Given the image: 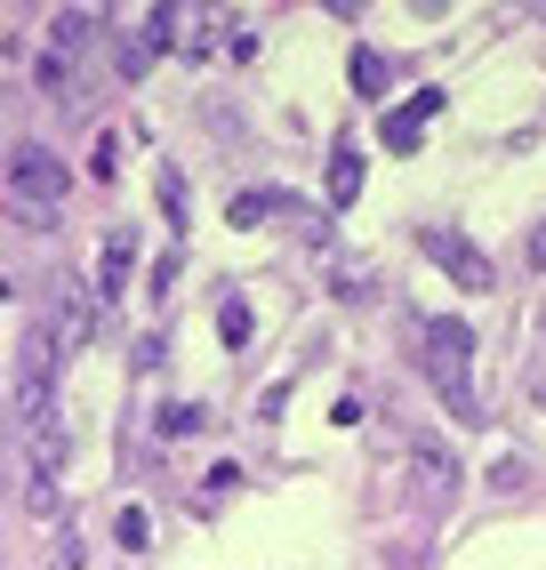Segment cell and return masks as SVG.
Here are the masks:
<instances>
[{
	"mask_svg": "<svg viewBox=\"0 0 546 570\" xmlns=\"http://www.w3.org/2000/svg\"><path fill=\"white\" fill-rule=\"evenodd\" d=\"M418 370L435 377V394L450 417H475V330L466 322H418Z\"/></svg>",
	"mask_w": 546,
	"mask_h": 570,
	"instance_id": "obj_1",
	"label": "cell"
},
{
	"mask_svg": "<svg viewBox=\"0 0 546 570\" xmlns=\"http://www.w3.org/2000/svg\"><path fill=\"white\" fill-rule=\"evenodd\" d=\"M0 194H9L25 217H49V209L72 194V169L49 154V145H17V154H9V169H0Z\"/></svg>",
	"mask_w": 546,
	"mask_h": 570,
	"instance_id": "obj_2",
	"label": "cell"
},
{
	"mask_svg": "<svg viewBox=\"0 0 546 570\" xmlns=\"http://www.w3.org/2000/svg\"><path fill=\"white\" fill-rule=\"evenodd\" d=\"M418 249L435 257V265H442V274H450L458 289H490V282H498V265H490L475 242H466L458 225H418Z\"/></svg>",
	"mask_w": 546,
	"mask_h": 570,
	"instance_id": "obj_3",
	"label": "cell"
},
{
	"mask_svg": "<svg viewBox=\"0 0 546 570\" xmlns=\"http://www.w3.org/2000/svg\"><path fill=\"white\" fill-rule=\"evenodd\" d=\"M89 330H97L89 289H81V282H49V354H57V362H65V354H81V346H89Z\"/></svg>",
	"mask_w": 546,
	"mask_h": 570,
	"instance_id": "obj_4",
	"label": "cell"
},
{
	"mask_svg": "<svg viewBox=\"0 0 546 570\" xmlns=\"http://www.w3.org/2000/svg\"><path fill=\"white\" fill-rule=\"evenodd\" d=\"M435 112H442V89H418L410 105H394V112L378 121V145H386V154H418V137H426Z\"/></svg>",
	"mask_w": 546,
	"mask_h": 570,
	"instance_id": "obj_5",
	"label": "cell"
},
{
	"mask_svg": "<svg viewBox=\"0 0 546 570\" xmlns=\"http://www.w3.org/2000/svg\"><path fill=\"white\" fill-rule=\"evenodd\" d=\"M129 265H137V234H113L97 257V297H121L129 289Z\"/></svg>",
	"mask_w": 546,
	"mask_h": 570,
	"instance_id": "obj_6",
	"label": "cell"
},
{
	"mask_svg": "<svg viewBox=\"0 0 546 570\" xmlns=\"http://www.w3.org/2000/svg\"><path fill=\"white\" fill-rule=\"evenodd\" d=\"M418 474H426V499H435V507L458 490V459H450L442 442H418Z\"/></svg>",
	"mask_w": 546,
	"mask_h": 570,
	"instance_id": "obj_7",
	"label": "cell"
},
{
	"mask_svg": "<svg viewBox=\"0 0 546 570\" xmlns=\"http://www.w3.org/2000/svg\"><path fill=\"white\" fill-rule=\"evenodd\" d=\"M282 209H290V194H273V185H257V194H233V202H225L233 225H265V217H282Z\"/></svg>",
	"mask_w": 546,
	"mask_h": 570,
	"instance_id": "obj_8",
	"label": "cell"
},
{
	"mask_svg": "<svg viewBox=\"0 0 546 570\" xmlns=\"http://www.w3.org/2000/svg\"><path fill=\"white\" fill-rule=\"evenodd\" d=\"M65 426H57V417H49V426H32V466H41V482H57V466H65Z\"/></svg>",
	"mask_w": 546,
	"mask_h": 570,
	"instance_id": "obj_9",
	"label": "cell"
},
{
	"mask_svg": "<svg viewBox=\"0 0 546 570\" xmlns=\"http://www.w3.org/2000/svg\"><path fill=\"white\" fill-rule=\"evenodd\" d=\"M354 194H362V154L338 145V154H330V202H354Z\"/></svg>",
	"mask_w": 546,
	"mask_h": 570,
	"instance_id": "obj_10",
	"label": "cell"
},
{
	"mask_svg": "<svg viewBox=\"0 0 546 570\" xmlns=\"http://www.w3.org/2000/svg\"><path fill=\"white\" fill-rule=\"evenodd\" d=\"M217 330H225V346H233V354H242V346H250V337H257V314L242 306V297H225V306H217Z\"/></svg>",
	"mask_w": 546,
	"mask_h": 570,
	"instance_id": "obj_11",
	"label": "cell"
},
{
	"mask_svg": "<svg viewBox=\"0 0 546 570\" xmlns=\"http://www.w3.org/2000/svg\"><path fill=\"white\" fill-rule=\"evenodd\" d=\"M386 81H394V65H386L378 49H354V89L362 97H386Z\"/></svg>",
	"mask_w": 546,
	"mask_h": 570,
	"instance_id": "obj_12",
	"label": "cell"
},
{
	"mask_svg": "<svg viewBox=\"0 0 546 570\" xmlns=\"http://www.w3.org/2000/svg\"><path fill=\"white\" fill-rule=\"evenodd\" d=\"M89 169H97V177H121V137H113V129H97V154H89Z\"/></svg>",
	"mask_w": 546,
	"mask_h": 570,
	"instance_id": "obj_13",
	"label": "cell"
},
{
	"mask_svg": "<svg viewBox=\"0 0 546 570\" xmlns=\"http://www.w3.org/2000/svg\"><path fill=\"white\" fill-rule=\"evenodd\" d=\"M202 426H209V410H193V402L185 410H162V434H202Z\"/></svg>",
	"mask_w": 546,
	"mask_h": 570,
	"instance_id": "obj_14",
	"label": "cell"
},
{
	"mask_svg": "<svg viewBox=\"0 0 546 570\" xmlns=\"http://www.w3.org/2000/svg\"><path fill=\"white\" fill-rule=\"evenodd\" d=\"M225 57H242V65L257 57V32H250V24H233V17H225Z\"/></svg>",
	"mask_w": 546,
	"mask_h": 570,
	"instance_id": "obj_15",
	"label": "cell"
},
{
	"mask_svg": "<svg viewBox=\"0 0 546 570\" xmlns=\"http://www.w3.org/2000/svg\"><path fill=\"white\" fill-rule=\"evenodd\" d=\"M145 539H153V522H145V507H129L121 514V547H145Z\"/></svg>",
	"mask_w": 546,
	"mask_h": 570,
	"instance_id": "obj_16",
	"label": "cell"
},
{
	"mask_svg": "<svg viewBox=\"0 0 546 570\" xmlns=\"http://www.w3.org/2000/svg\"><path fill=\"white\" fill-rule=\"evenodd\" d=\"M162 209H169V217H177V225H185V177H177V169H169V177H162Z\"/></svg>",
	"mask_w": 546,
	"mask_h": 570,
	"instance_id": "obj_17",
	"label": "cell"
},
{
	"mask_svg": "<svg viewBox=\"0 0 546 570\" xmlns=\"http://www.w3.org/2000/svg\"><path fill=\"white\" fill-rule=\"evenodd\" d=\"M530 265H546V225H538V234H530V249H523Z\"/></svg>",
	"mask_w": 546,
	"mask_h": 570,
	"instance_id": "obj_18",
	"label": "cell"
},
{
	"mask_svg": "<svg viewBox=\"0 0 546 570\" xmlns=\"http://www.w3.org/2000/svg\"><path fill=\"white\" fill-rule=\"evenodd\" d=\"M72 562H81V547H65V554H57V570H72Z\"/></svg>",
	"mask_w": 546,
	"mask_h": 570,
	"instance_id": "obj_19",
	"label": "cell"
}]
</instances>
